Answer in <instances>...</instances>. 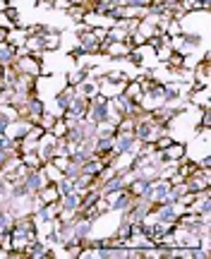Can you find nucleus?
I'll return each mask as SVG.
<instances>
[{
	"label": "nucleus",
	"mask_w": 211,
	"mask_h": 259,
	"mask_svg": "<svg viewBox=\"0 0 211 259\" xmlns=\"http://www.w3.org/2000/svg\"><path fill=\"white\" fill-rule=\"evenodd\" d=\"M74 92H77V87H72V84H67L63 92H58V96H55V106H58V111L65 113L67 108H70V101H72Z\"/></svg>",
	"instance_id": "nucleus-7"
},
{
	"label": "nucleus",
	"mask_w": 211,
	"mask_h": 259,
	"mask_svg": "<svg viewBox=\"0 0 211 259\" xmlns=\"http://www.w3.org/2000/svg\"><path fill=\"white\" fill-rule=\"evenodd\" d=\"M3 79H5V67L0 65V87H3Z\"/></svg>",
	"instance_id": "nucleus-17"
},
{
	"label": "nucleus",
	"mask_w": 211,
	"mask_h": 259,
	"mask_svg": "<svg viewBox=\"0 0 211 259\" xmlns=\"http://www.w3.org/2000/svg\"><path fill=\"white\" fill-rule=\"evenodd\" d=\"M41 5H46L48 8V5H55V0H41Z\"/></svg>",
	"instance_id": "nucleus-18"
},
{
	"label": "nucleus",
	"mask_w": 211,
	"mask_h": 259,
	"mask_svg": "<svg viewBox=\"0 0 211 259\" xmlns=\"http://www.w3.org/2000/svg\"><path fill=\"white\" fill-rule=\"evenodd\" d=\"M24 103H27V111H29V120L34 122V125H36L38 118H41V113L46 111V106H44V101L38 99L36 94H29V99H27Z\"/></svg>",
	"instance_id": "nucleus-5"
},
{
	"label": "nucleus",
	"mask_w": 211,
	"mask_h": 259,
	"mask_svg": "<svg viewBox=\"0 0 211 259\" xmlns=\"http://www.w3.org/2000/svg\"><path fill=\"white\" fill-rule=\"evenodd\" d=\"M8 3H10V0H0V10H5V8H8Z\"/></svg>",
	"instance_id": "nucleus-19"
},
{
	"label": "nucleus",
	"mask_w": 211,
	"mask_h": 259,
	"mask_svg": "<svg viewBox=\"0 0 211 259\" xmlns=\"http://www.w3.org/2000/svg\"><path fill=\"white\" fill-rule=\"evenodd\" d=\"M51 135H53V137H65V135H67V125H65L63 118H60V120H55L53 130H51Z\"/></svg>",
	"instance_id": "nucleus-15"
},
{
	"label": "nucleus",
	"mask_w": 211,
	"mask_h": 259,
	"mask_svg": "<svg viewBox=\"0 0 211 259\" xmlns=\"http://www.w3.org/2000/svg\"><path fill=\"white\" fill-rule=\"evenodd\" d=\"M44 48H46V51L60 48V31H58V29H51L46 36H44Z\"/></svg>",
	"instance_id": "nucleus-12"
},
{
	"label": "nucleus",
	"mask_w": 211,
	"mask_h": 259,
	"mask_svg": "<svg viewBox=\"0 0 211 259\" xmlns=\"http://www.w3.org/2000/svg\"><path fill=\"white\" fill-rule=\"evenodd\" d=\"M108 111H110L108 99L96 92L94 96H89V108H87V115H84V120L94 122V125H99V122H106V120H108Z\"/></svg>",
	"instance_id": "nucleus-1"
},
{
	"label": "nucleus",
	"mask_w": 211,
	"mask_h": 259,
	"mask_svg": "<svg viewBox=\"0 0 211 259\" xmlns=\"http://www.w3.org/2000/svg\"><path fill=\"white\" fill-rule=\"evenodd\" d=\"M87 108H89V96L74 92V96H72V101H70V108H67V111L74 113V115H79V118H84V115H87Z\"/></svg>",
	"instance_id": "nucleus-6"
},
{
	"label": "nucleus",
	"mask_w": 211,
	"mask_h": 259,
	"mask_svg": "<svg viewBox=\"0 0 211 259\" xmlns=\"http://www.w3.org/2000/svg\"><path fill=\"white\" fill-rule=\"evenodd\" d=\"M22 163L31 170H36V168H44V161L38 156V151H27V154H22Z\"/></svg>",
	"instance_id": "nucleus-10"
},
{
	"label": "nucleus",
	"mask_w": 211,
	"mask_h": 259,
	"mask_svg": "<svg viewBox=\"0 0 211 259\" xmlns=\"http://www.w3.org/2000/svg\"><path fill=\"white\" fill-rule=\"evenodd\" d=\"M36 197L41 204H51V202H58V199H60V192H58L55 183H48V185L41 187V192H38Z\"/></svg>",
	"instance_id": "nucleus-8"
},
{
	"label": "nucleus",
	"mask_w": 211,
	"mask_h": 259,
	"mask_svg": "<svg viewBox=\"0 0 211 259\" xmlns=\"http://www.w3.org/2000/svg\"><path fill=\"white\" fill-rule=\"evenodd\" d=\"M72 187L77 190V192H84V190H89V187H94V176L79 173L77 178H72Z\"/></svg>",
	"instance_id": "nucleus-9"
},
{
	"label": "nucleus",
	"mask_w": 211,
	"mask_h": 259,
	"mask_svg": "<svg viewBox=\"0 0 211 259\" xmlns=\"http://www.w3.org/2000/svg\"><path fill=\"white\" fill-rule=\"evenodd\" d=\"M89 77V70L87 67H79V70H72V72L67 74V84H72V87H79Z\"/></svg>",
	"instance_id": "nucleus-13"
},
{
	"label": "nucleus",
	"mask_w": 211,
	"mask_h": 259,
	"mask_svg": "<svg viewBox=\"0 0 211 259\" xmlns=\"http://www.w3.org/2000/svg\"><path fill=\"white\" fill-rule=\"evenodd\" d=\"M5 38H8V29H5V27H3V24H0V44H3Z\"/></svg>",
	"instance_id": "nucleus-16"
},
{
	"label": "nucleus",
	"mask_w": 211,
	"mask_h": 259,
	"mask_svg": "<svg viewBox=\"0 0 211 259\" xmlns=\"http://www.w3.org/2000/svg\"><path fill=\"white\" fill-rule=\"evenodd\" d=\"M55 120H58V118H55L53 113H48V111H44L41 113V118H38V127L44 130V132H51V130H53V125H55Z\"/></svg>",
	"instance_id": "nucleus-14"
},
{
	"label": "nucleus",
	"mask_w": 211,
	"mask_h": 259,
	"mask_svg": "<svg viewBox=\"0 0 211 259\" xmlns=\"http://www.w3.org/2000/svg\"><path fill=\"white\" fill-rule=\"evenodd\" d=\"M22 183H24V187H27L29 194H38L41 192V187L48 185V178H46V173H44V168H36V170H29Z\"/></svg>",
	"instance_id": "nucleus-3"
},
{
	"label": "nucleus",
	"mask_w": 211,
	"mask_h": 259,
	"mask_svg": "<svg viewBox=\"0 0 211 259\" xmlns=\"http://www.w3.org/2000/svg\"><path fill=\"white\" fill-rule=\"evenodd\" d=\"M183 60H185L183 53L173 51V53L168 56V60H165V67H168L171 72H183Z\"/></svg>",
	"instance_id": "nucleus-11"
},
{
	"label": "nucleus",
	"mask_w": 211,
	"mask_h": 259,
	"mask_svg": "<svg viewBox=\"0 0 211 259\" xmlns=\"http://www.w3.org/2000/svg\"><path fill=\"white\" fill-rule=\"evenodd\" d=\"M77 34H79V51H82V56H96V53H101V41L96 38V34L89 29H77Z\"/></svg>",
	"instance_id": "nucleus-2"
},
{
	"label": "nucleus",
	"mask_w": 211,
	"mask_h": 259,
	"mask_svg": "<svg viewBox=\"0 0 211 259\" xmlns=\"http://www.w3.org/2000/svg\"><path fill=\"white\" fill-rule=\"evenodd\" d=\"M163 158L165 163H180L183 158H187V149H185L183 142H175L173 139V144L168 149H163Z\"/></svg>",
	"instance_id": "nucleus-4"
}]
</instances>
